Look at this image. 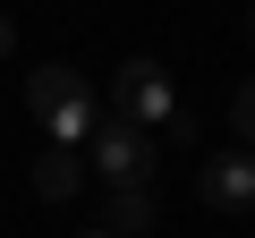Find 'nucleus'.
<instances>
[{
	"label": "nucleus",
	"instance_id": "obj_8",
	"mask_svg": "<svg viewBox=\"0 0 255 238\" xmlns=\"http://www.w3.org/2000/svg\"><path fill=\"white\" fill-rule=\"evenodd\" d=\"M9 43H17V26H9V17H0V60H9Z\"/></svg>",
	"mask_w": 255,
	"mask_h": 238
},
{
	"label": "nucleus",
	"instance_id": "obj_9",
	"mask_svg": "<svg viewBox=\"0 0 255 238\" xmlns=\"http://www.w3.org/2000/svg\"><path fill=\"white\" fill-rule=\"evenodd\" d=\"M85 238H111V230H85Z\"/></svg>",
	"mask_w": 255,
	"mask_h": 238
},
{
	"label": "nucleus",
	"instance_id": "obj_2",
	"mask_svg": "<svg viewBox=\"0 0 255 238\" xmlns=\"http://www.w3.org/2000/svg\"><path fill=\"white\" fill-rule=\"evenodd\" d=\"M85 170H94L102 187H153L162 153H153V136H145V128H128V119H102V128L85 136Z\"/></svg>",
	"mask_w": 255,
	"mask_h": 238
},
{
	"label": "nucleus",
	"instance_id": "obj_4",
	"mask_svg": "<svg viewBox=\"0 0 255 238\" xmlns=\"http://www.w3.org/2000/svg\"><path fill=\"white\" fill-rule=\"evenodd\" d=\"M196 196H204L213 213H247V204H255V153H247V145H221V153L196 170Z\"/></svg>",
	"mask_w": 255,
	"mask_h": 238
},
{
	"label": "nucleus",
	"instance_id": "obj_7",
	"mask_svg": "<svg viewBox=\"0 0 255 238\" xmlns=\"http://www.w3.org/2000/svg\"><path fill=\"white\" fill-rule=\"evenodd\" d=\"M230 119H238V136H247V145H255V77H247V85H238V102H230Z\"/></svg>",
	"mask_w": 255,
	"mask_h": 238
},
{
	"label": "nucleus",
	"instance_id": "obj_6",
	"mask_svg": "<svg viewBox=\"0 0 255 238\" xmlns=\"http://www.w3.org/2000/svg\"><path fill=\"white\" fill-rule=\"evenodd\" d=\"M153 221H162L153 187H111V204H102V230L111 238H153Z\"/></svg>",
	"mask_w": 255,
	"mask_h": 238
},
{
	"label": "nucleus",
	"instance_id": "obj_1",
	"mask_svg": "<svg viewBox=\"0 0 255 238\" xmlns=\"http://www.w3.org/2000/svg\"><path fill=\"white\" fill-rule=\"evenodd\" d=\"M26 102H34V119L51 128V145H77V153H85V136L102 128V111H94L85 77H77V68H60V60H43V68L26 77Z\"/></svg>",
	"mask_w": 255,
	"mask_h": 238
},
{
	"label": "nucleus",
	"instance_id": "obj_10",
	"mask_svg": "<svg viewBox=\"0 0 255 238\" xmlns=\"http://www.w3.org/2000/svg\"><path fill=\"white\" fill-rule=\"evenodd\" d=\"M247 17H255V9H247Z\"/></svg>",
	"mask_w": 255,
	"mask_h": 238
},
{
	"label": "nucleus",
	"instance_id": "obj_3",
	"mask_svg": "<svg viewBox=\"0 0 255 238\" xmlns=\"http://www.w3.org/2000/svg\"><path fill=\"white\" fill-rule=\"evenodd\" d=\"M111 119H128V128H170L179 119V94H170V77L153 68V60H128L119 77H111Z\"/></svg>",
	"mask_w": 255,
	"mask_h": 238
},
{
	"label": "nucleus",
	"instance_id": "obj_5",
	"mask_svg": "<svg viewBox=\"0 0 255 238\" xmlns=\"http://www.w3.org/2000/svg\"><path fill=\"white\" fill-rule=\"evenodd\" d=\"M77 187H85V153H77V145H43V153H34V196H43V204H68Z\"/></svg>",
	"mask_w": 255,
	"mask_h": 238
}]
</instances>
